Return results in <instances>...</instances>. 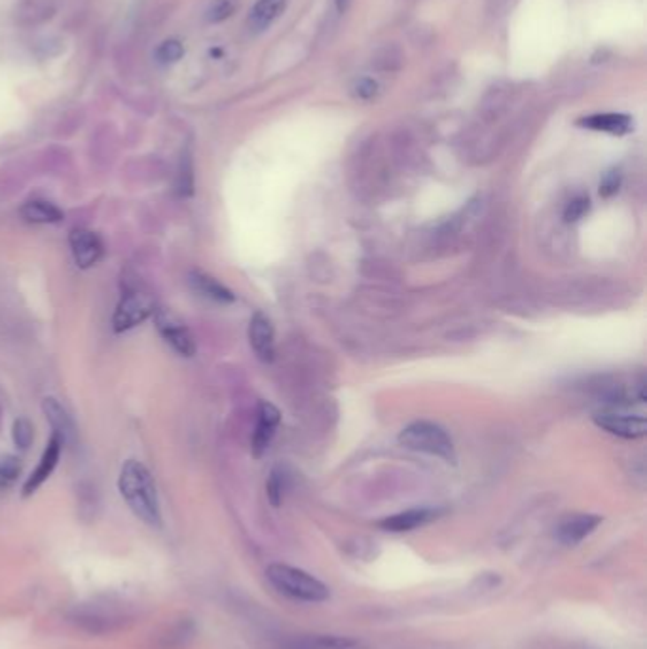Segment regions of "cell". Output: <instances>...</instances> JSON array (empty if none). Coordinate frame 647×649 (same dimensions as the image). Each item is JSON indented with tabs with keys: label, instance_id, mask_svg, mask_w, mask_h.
<instances>
[{
	"label": "cell",
	"instance_id": "1",
	"mask_svg": "<svg viewBox=\"0 0 647 649\" xmlns=\"http://www.w3.org/2000/svg\"><path fill=\"white\" fill-rule=\"evenodd\" d=\"M118 488L127 508L133 511L137 518L152 528L162 526L156 485H154L152 475L145 465L135 460H127L120 471Z\"/></svg>",
	"mask_w": 647,
	"mask_h": 649
},
{
	"label": "cell",
	"instance_id": "2",
	"mask_svg": "<svg viewBox=\"0 0 647 649\" xmlns=\"http://www.w3.org/2000/svg\"><path fill=\"white\" fill-rule=\"evenodd\" d=\"M270 585L293 600L319 604L329 599V587L312 574L289 564H271L266 569Z\"/></svg>",
	"mask_w": 647,
	"mask_h": 649
},
{
	"label": "cell",
	"instance_id": "3",
	"mask_svg": "<svg viewBox=\"0 0 647 649\" xmlns=\"http://www.w3.org/2000/svg\"><path fill=\"white\" fill-rule=\"evenodd\" d=\"M399 443L408 450L430 454L446 462L456 460L454 443L441 425L431 422H414L399 435Z\"/></svg>",
	"mask_w": 647,
	"mask_h": 649
},
{
	"label": "cell",
	"instance_id": "4",
	"mask_svg": "<svg viewBox=\"0 0 647 649\" xmlns=\"http://www.w3.org/2000/svg\"><path fill=\"white\" fill-rule=\"evenodd\" d=\"M154 314V301L150 294L142 291H129L122 296V301L114 311V331L122 332L127 329L137 327L139 323L145 321Z\"/></svg>",
	"mask_w": 647,
	"mask_h": 649
},
{
	"label": "cell",
	"instance_id": "5",
	"mask_svg": "<svg viewBox=\"0 0 647 649\" xmlns=\"http://www.w3.org/2000/svg\"><path fill=\"white\" fill-rule=\"evenodd\" d=\"M154 321H156V329L162 334V339L170 344L177 354L183 357H192L196 354V342L188 331L186 324L180 321L173 311L170 309H156L154 311Z\"/></svg>",
	"mask_w": 647,
	"mask_h": 649
},
{
	"label": "cell",
	"instance_id": "6",
	"mask_svg": "<svg viewBox=\"0 0 647 649\" xmlns=\"http://www.w3.org/2000/svg\"><path fill=\"white\" fill-rule=\"evenodd\" d=\"M594 424L600 430L623 439H640L647 431V422L640 414H627L619 410H602L594 414Z\"/></svg>",
	"mask_w": 647,
	"mask_h": 649
},
{
	"label": "cell",
	"instance_id": "7",
	"mask_svg": "<svg viewBox=\"0 0 647 649\" xmlns=\"http://www.w3.org/2000/svg\"><path fill=\"white\" fill-rule=\"evenodd\" d=\"M63 445H65L63 439L57 433L51 435V439L48 440V445H46V450L42 454V458L36 465V470L31 473V477L27 478V483L23 485V496L25 498L33 496L34 492L41 488L46 483V480L51 477V473H54L56 465L59 462V456H61Z\"/></svg>",
	"mask_w": 647,
	"mask_h": 649
},
{
	"label": "cell",
	"instance_id": "8",
	"mask_svg": "<svg viewBox=\"0 0 647 649\" xmlns=\"http://www.w3.org/2000/svg\"><path fill=\"white\" fill-rule=\"evenodd\" d=\"M69 243H71L74 263L79 268L88 270V268L95 266L101 261L103 243H101L97 233L84 230V228L72 230L71 236H69Z\"/></svg>",
	"mask_w": 647,
	"mask_h": 649
},
{
	"label": "cell",
	"instance_id": "9",
	"mask_svg": "<svg viewBox=\"0 0 647 649\" xmlns=\"http://www.w3.org/2000/svg\"><path fill=\"white\" fill-rule=\"evenodd\" d=\"M249 342L258 359H263L266 363L274 359L276 355L274 327H271V321L263 314V311H256V314L251 317Z\"/></svg>",
	"mask_w": 647,
	"mask_h": 649
},
{
	"label": "cell",
	"instance_id": "10",
	"mask_svg": "<svg viewBox=\"0 0 647 649\" xmlns=\"http://www.w3.org/2000/svg\"><path fill=\"white\" fill-rule=\"evenodd\" d=\"M279 420H281V414L274 405H270V402H261V407H258L256 427L253 433V456L255 458H261L263 454L268 450L271 439H274L276 435Z\"/></svg>",
	"mask_w": 647,
	"mask_h": 649
},
{
	"label": "cell",
	"instance_id": "11",
	"mask_svg": "<svg viewBox=\"0 0 647 649\" xmlns=\"http://www.w3.org/2000/svg\"><path fill=\"white\" fill-rule=\"evenodd\" d=\"M579 126L590 129V132H600V134H610L623 137L630 134L634 129V122L628 114L620 112H602V114H590L585 118L579 120Z\"/></svg>",
	"mask_w": 647,
	"mask_h": 649
},
{
	"label": "cell",
	"instance_id": "12",
	"mask_svg": "<svg viewBox=\"0 0 647 649\" xmlns=\"http://www.w3.org/2000/svg\"><path fill=\"white\" fill-rule=\"evenodd\" d=\"M287 8V0H256L249 11L247 27L251 33L261 34L274 25Z\"/></svg>",
	"mask_w": 647,
	"mask_h": 649
},
{
	"label": "cell",
	"instance_id": "13",
	"mask_svg": "<svg viewBox=\"0 0 647 649\" xmlns=\"http://www.w3.org/2000/svg\"><path fill=\"white\" fill-rule=\"evenodd\" d=\"M600 523L602 518L597 515H577L564 521L559 526V530H556V536H559V539L566 545H577L587 536H590Z\"/></svg>",
	"mask_w": 647,
	"mask_h": 649
},
{
	"label": "cell",
	"instance_id": "14",
	"mask_svg": "<svg viewBox=\"0 0 647 649\" xmlns=\"http://www.w3.org/2000/svg\"><path fill=\"white\" fill-rule=\"evenodd\" d=\"M435 516H437V511L433 509H410V511L384 518V521L380 523V528L385 531H395V534H400V531H410L420 526H425L427 523H431Z\"/></svg>",
	"mask_w": 647,
	"mask_h": 649
},
{
	"label": "cell",
	"instance_id": "15",
	"mask_svg": "<svg viewBox=\"0 0 647 649\" xmlns=\"http://www.w3.org/2000/svg\"><path fill=\"white\" fill-rule=\"evenodd\" d=\"M190 285L192 289L196 291L198 294H202L203 298H209L213 302L218 304H230L236 301L234 293L230 289H226L223 283H218L215 278L203 274V271H192L190 274Z\"/></svg>",
	"mask_w": 647,
	"mask_h": 649
},
{
	"label": "cell",
	"instance_id": "16",
	"mask_svg": "<svg viewBox=\"0 0 647 649\" xmlns=\"http://www.w3.org/2000/svg\"><path fill=\"white\" fill-rule=\"evenodd\" d=\"M21 217L33 225H56L63 220V211L49 202L33 200L21 207Z\"/></svg>",
	"mask_w": 647,
	"mask_h": 649
},
{
	"label": "cell",
	"instance_id": "17",
	"mask_svg": "<svg viewBox=\"0 0 647 649\" xmlns=\"http://www.w3.org/2000/svg\"><path fill=\"white\" fill-rule=\"evenodd\" d=\"M293 649H365V647L361 642L354 638H346V636L316 634L296 640Z\"/></svg>",
	"mask_w": 647,
	"mask_h": 649
},
{
	"label": "cell",
	"instance_id": "18",
	"mask_svg": "<svg viewBox=\"0 0 647 649\" xmlns=\"http://www.w3.org/2000/svg\"><path fill=\"white\" fill-rule=\"evenodd\" d=\"M42 408L46 412V418L49 420L51 427H54V433H57L63 439V443L71 440L74 437V425H72L71 416L65 412V408L59 405V402L51 397L44 399Z\"/></svg>",
	"mask_w": 647,
	"mask_h": 649
},
{
	"label": "cell",
	"instance_id": "19",
	"mask_svg": "<svg viewBox=\"0 0 647 649\" xmlns=\"http://www.w3.org/2000/svg\"><path fill=\"white\" fill-rule=\"evenodd\" d=\"M240 0H211L205 10V19L209 23H223L236 14Z\"/></svg>",
	"mask_w": 647,
	"mask_h": 649
},
{
	"label": "cell",
	"instance_id": "20",
	"mask_svg": "<svg viewBox=\"0 0 647 649\" xmlns=\"http://www.w3.org/2000/svg\"><path fill=\"white\" fill-rule=\"evenodd\" d=\"M400 63H403V56H400V51L393 46L378 50L377 56L372 57V67L382 73L397 71L400 67Z\"/></svg>",
	"mask_w": 647,
	"mask_h": 649
},
{
	"label": "cell",
	"instance_id": "21",
	"mask_svg": "<svg viewBox=\"0 0 647 649\" xmlns=\"http://www.w3.org/2000/svg\"><path fill=\"white\" fill-rule=\"evenodd\" d=\"M177 192H179V196H183V198L192 196V192H194V170H192V160L188 154L183 156V160H180V165H179Z\"/></svg>",
	"mask_w": 647,
	"mask_h": 649
},
{
	"label": "cell",
	"instance_id": "22",
	"mask_svg": "<svg viewBox=\"0 0 647 649\" xmlns=\"http://www.w3.org/2000/svg\"><path fill=\"white\" fill-rule=\"evenodd\" d=\"M352 94H354L355 99L370 101V99H374L380 94V84H378V80H374L372 76H361L354 82Z\"/></svg>",
	"mask_w": 647,
	"mask_h": 649
},
{
	"label": "cell",
	"instance_id": "23",
	"mask_svg": "<svg viewBox=\"0 0 647 649\" xmlns=\"http://www.w3.org/2000/svg\"><path fill=\"white\" fill-rule=\"evenodd\" d=\"M285 483H287V477H285V473L281 470H274L268 478V485H266V490H268V498L271 501V505H278L281 503L283 500V494H285Z\"/></svg>",
	"mask_w": 647,
	"mask_h": 649
},
{
	"label": "cell",
	"instance_id": "24",
	"mask_svg": "<svg viewBox=\"0 0 647 649\" xmlns=\"http://www.w3.org/2000/svg\"><path fill=\"white\" fill-rule=\"evenodd\" d=\"M185 54V48L183 44H180L179 41H165L160 44V48L156 50V57L162 65H171V63H177L180 57H183Z\"/></svg>",
	"mask_w": 647,
	"mask_h": 649
},
{
	"label": "cell",
	"instance_id": "25",
	"mask_svg": "<svg viewBox=\"0 0 647 649\" xmlns=\"http://www.w3.org/2000/svg\"><path fill=\"white\" fill-rule=\"evenodd\" d=\"M590 210V200L587 196H577L572 202L567 203L566 211H564V218L567 223H575V220L583 218Z\"/></svg>",
	"mask_w": 647,
	"mask_h": 649
},
{
	"label": "cell",
	"instance_id": "26",
	"mask_svg": "<svg viewBox=\"0 0 647 649\" xmlns=\"http://www.w3.org/2000/svg\"><path fill=\"white\" fill-rule=\"evenodd\" d=\"M14 440H16V445L21 447V448H27L31 445L33 427L25 418H21L14 424Z\"/></svg>",
	"mask_w": 647,
	"mask_h": 649
},
{
	"label": "cell",
	"instance_id": "27",
	"mask_svg": "<svg viewBox=\"0 0 647 649\" xmlns=\"http://www.w3.org/2000/svg\"><path fill=\"white\" fill-rule=\"evenodd\" d=\"M19 473V463L14 458L0 460V486H8Z\"/></svg>",
	"mask_w": 647,
	"mask_h": 649
},
{
	"label": "cell",
	"instance_id": "28",
	"mask_svg": "<svg viewBox=\"0 0 647 649\" xmlns=\"http://www.w3.org/2000/svg\"><path fill=\"white\" fill-rule=\"evenodd\" d=\"M619 187H620V173L617 170L607 172L600 183V196L604 198L613 196V194H617Z\"/></svg>",
	"mask_w": 647,
	"mask_h": 649
},
{
	"label": "cell",
	"instance_id": "29",
	"mask_svg": "<svg viewBox=\"0 0 647 649\" xmlns=\"http://www.w3.org/2000/svg\"><path fill=\"white\" fill-rule=\"evenodd\" d=\"M334 3H336V8H339L340 11H344L349 4V0H334Z\"/></svg>",
	"mask_w": 647,
	"mask_h": 649
}]
</instances>
